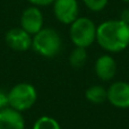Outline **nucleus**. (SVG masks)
Returning a JSON list of instances; mask_svg holds the SVG:
<instances>
[{"label":"nucleus","instance_id":"obj_7","mask_svg":"<svg viewBox=\"0 0 129 129\" xmlns=\"http://www.w3.org/2000/svg\"><path fill=\"white\" fill-rule=\"evenodd\" d=\"M108 101L118 109H129V83L114 82L107 89Z\"/></svg>","mask_w":129,"mask_h":129},{"label":"nucleus","instance_id":"obj_3","mask_svg":"<svg viewBox=\"0 0 129 129\" xmlns=\"http://www.w3.org/2000/svg\"><path fill=\"white\" fill-rule=\"evenodd\" d=\"M96 29L94 22L87 17H78L70 24L69 36L75 47L88 48L96 41Z\"/></svg>","mask_w":129,"mask_h":129},{"label":"nucleus","instance_id":"obj_9","mask_svg":"<svg viewBox=\"0 0 129 129\" xmlns=\"http://www.w3.org/2000/svg\"><path fill=\"white\" fill-rule=\"evenodd\" d=\"M95 74L101 80L109 82L117 74V62L110 54L99 57L94 64Z\"/></svg>","mask_w":129,"mask_h":129},{"label":"nucleus","instance_id":"obj_6","mask_svg":"<svg viewBox=\"0 0 129 129\" xmlns=\"http://www.w3.org/2000/svg\"><path fill=\"white\" fill-rule=\"evenodd\" d=\"M20 27L31 35H35L43 28V14L36 6L26 8L20 17Z\"/></svg>","mask_w":129,"mask_h":129},{"label":"nucleus","instance_id":"obj_5","mask_svg":"<svg viewBox=\"0 0 129 129\" xmlns=\"http://www.w3.org/2000/svg\"><path fill=\"white\" fill-rule=\"evenodd\" d=\"M53 13L60 23L70 25L78 18L79 6L77 0H54Z\"/></svg>","mask_w":129,"mask_h":129},{"label":"nucleus","instance_id":"obj_4","mask_svg":"<svg viewBox=\"0 0 129 129\" xmlns=\"http://www.w3.org/2000/svg\"><path fill=\"white\" fill-rule=\"evenodd\" d=\"M9 107L24 112L29 110L38 100V91L34 85L29 83H19L16 84L8 92Z\"/></svg>","mask_w":129,"mask_h":129},{"label":"nucleus","instance_id":"obj_11","mask_svg":"<svg viewBox=\"0 0 129 129\" xmlns=\"http://www.w3.org/2000/svg\"><path fill=\"white\" fill-rule=\"evenodd\" d=\"M85 98L88 102L93 103V104H101V103L108 101V93L107 89L101 85H93L86 89Z\"/></svg>","mask_w":129,"mask_h":129},{"label":"nucleus","instance_id":"obj_12","mask_svg":"<svg viewBox=\"0 0 129 129\" xmlns=\"http://www.w3.org/2000/svg\"><path fill=\"white\" fill-rule=\"evenodd\" d=\"M87 61V52L85 48L76 47L69 54V63L74 68H80Z\"/></svg>","mask_w":129,"mask_h":129},{"label":"nucleus","instance_id":"obj_10","mask_svg":"<svg viewBox=\"0 0 129 129\" xmlns=\"http://www.w3.org/2000/svg\"><path fill=\"white\" fill-rule=\"evenodd\" d=\"M0 129H25L22 112L10 107L0 110Z\"/></svg>","mask_w":129,"mask_h":129},{"label":"nucleus","instance_id":"obj_13","mask_svg":"<svg viewBox=\"0 0 129 129\" xmlns=\"http://www.w3.org/2000/svg\"><path fill=\"white\" fill-rule=\"evenodd\" d=\"M32 129H61V126L52 117L42 116L35 120Z\"/></svg>","mask_w":129,"mask_h":129},{"label":"nucleus","instance_id":"obj_14","mask_svg":"<svg viewBox=\"0 0 129 129\" xmlns=\"http://www.w3.org/2000/svg\"><path fill=\"white\" fill-rule=\"evenodd\" d=\"M85 6L92 11H101L105 8L109 0H83Z\"/></svg>","mask_w":129,"mask_h":129},{"label":"nucleus","instance_id":"obj_17","mask_svg":"<svg viewBox=\"0 0 129 129\" xmlns=\"http://www.w3.org/2000/svg\"><path fill=\"white\" fill-rule=\"evenodd\" d=\"M122 1H125V2H129V0H122Z\"/></svg>","mask_w":129,"mask_h":129},{"label":"nucleus","instance_id":"obj_1","mask_svg":"<svg viewBox=\"0 0 129 129\" xmlns=\"http://www.w3.org/2000/svg\"><path fill=\"white\" fill-rule=\"evenodd\" d=\"M96 42L111 53L123 51L129 45V25L121 19L105 20L98 26Z\"/></svg>","mask_w":129,"mask_h":129},{"label":"nucleus","instance_id":"obj_16","mask_svg":"<svg viewBox=\"0 0 129 129\" xmlns=\"http://www.w3.org/2000/svg\"><path fill=\"white\" fill-rule=\"evenodd\" d=\"M33 6L36 7H43V6H49V5L53 4L54 0H28Z\"/></svg>","mask_w":129,"mask_h":129},{"label":"nucleus","instance_id":"obj_15","mask_svg":"<svg viewBox=\"0 0 129 129\" xmlns=\"http://www.w3.org/2000/svg\"><path fill=\"white\" fill-rule=\"evenodd\" d=\"M8 107H9L8 93L0 89V110L5 109V108H8Z\"/></svg>","mask_w":129,"mask_h":129},{"label":"nucleus","instance_id":"obj_2","mask_svg":"<svg viewBox=\"0 0 129 129\" xmlns=\"http://www.w3.org/2000/svg\"><path fill=\"white\" fill-rule=\"evenodd\" d=\"M32 48L40 56L45 58H54L62 49V40L56 29L47 27L32 38Z\"/></svg>","mask_w":129,"mask_h":129},{"label":"nucleus","instance_id":"obj_8","mask_svg":"<svg viewBox=\"0 0 129 129\" xmlns=\"http://www.w3.org/2000/svg\"><path fill=\"white\" fill-rule=\"evenodd\" d=\"M6 43L11 50L18 52L27 51L32 48V38L22 27H14L9 29L5 36Z\"/></svg>","mask_w":129,"mask_h":129}]
</instances>
